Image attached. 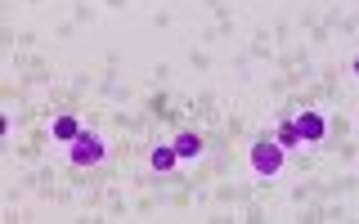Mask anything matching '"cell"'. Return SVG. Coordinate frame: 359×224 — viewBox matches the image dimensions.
<instances>
[{"label": "cell", "mask_w": 359, "mask_h": 224, "mask_svg": "<svg viewBox=\"0 0 359 224\" xmlns=\"http://www.w3.org/2000/svg\"><path fill=\"white\" fill-rule=\"evenodd\" d=\"M153 171H171V166L180 162V153H175V144H162V148H153Z\"/></svg>", "instance_id": "cell-5"}, {"label": "cell", "mask_w": 359, "mask_h": 224, "mask_svg": "<svg viewBox=\"0 0 359 224\" xmlns=\"http://www.w3.org/2000/svg\"><path fill=\"white\" fill-rule=\"evenodd\" d=\"M274 139L283 144V148H297V144H306V139H301V126H297V121H283V126H278V134H274Z\"/></svg>", "instance_id": "cell-7"}, {"label": "cell", "mask_w": 359, "mask_h": 224, "mask_svg": "<svg viewBox=\"0 0 359 224\" xmlns=\"http://www.w3.org/2000/svg\"><path fill=\"white\" fill-rule=\"evenodd\" d=\"M297 126H301V139H306V144H319L323 134H328V121H323L319 112H301Z\"/></svg>", "instance_id": "cell-3"}, {"label": "cell", "mask_w": 359, "mask_h": 224, "mask_svg": "<svg viewBox=\"0 0 359 224\" xmlns=\"http://www.w3.org/2000/svg\"><path fill=\"white\" fill-rule=\"evenodd\" d=\"M283 144L278 139H261V144H252V171L256 175H265V179H274L278 171H283Z\"/></svg>", "instance_id": "cell-2"}, {"label": "cell", "mask_w": 359, "mask_h": 224, "mask_svg": "<svg viewBox=\"0 0 359 224\" xmlns=\"http://www.w3.org/2000/svg\"><path fill=\"white\" fill-rule=\"evenodd\" d=\"M76 134H81V121H76V117H59V121H54V139H59V144H72Z\"/></svg>", "instance_id": "cell-6"}, {"label": "cell", "mask_w": 359, "mask_h": 224, "mask_svg": "<svg viewBox=\"0 0 359 224\" xmlns=\"http://www.w3.org/2000/svg\"><path fill=\"white\" fill-rule=\"evenodd\" d=\"M351 67H355V76H359V54H355V63H351Z\"/></svg>", "instance_id": "cell-8"}, {"label": "cell", "mask_w": 359, "mask_h": 224, "mask_svg": "<svg viewBox=\"0 0 359 224\" xmlns=\"http://www.w3.org/2000/svg\"><path fill=\"white\" fill-rule=\"evenodd\" d=\"M108 157V144L99 139V134H90V130H81L72 144H67V162L72 166H99Z\"/></svg>", "instance_id": "cell-1"}, {"label": "cell", "mask_w": 359, "mask_h": 224, "mask_svg": "<svg viewBox=\"0 0 359 224\" xmlns=\"http://www.w3.org/2000/svg\"><path fill=\"white\" fill-rule=\"evenodd\" d=\"M175 153L184 157V162H194V157H202V139L194 130H180V139H175Z\"/></svg>", "instance_id": "cell-4"}]
</instances>
